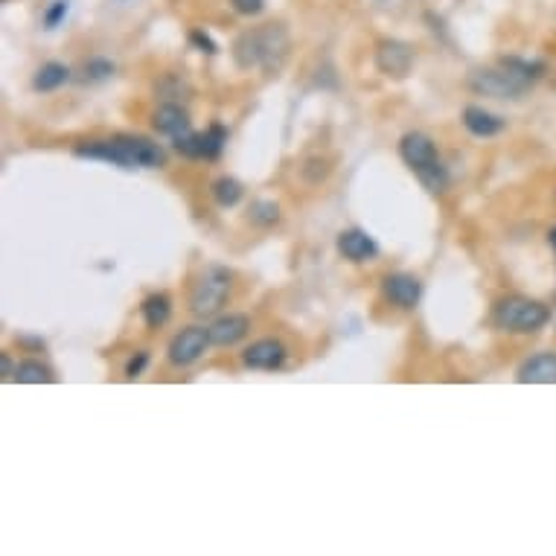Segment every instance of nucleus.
I'll return each instance as SVG.
<instances>
[{"mask_svg":"<svg viewBox=\"0 0 556 556\" xmlns=\"http://www.w3.org/2000/svg\"><path fill=\"white\" fill-rule=\"evenodd\" d=\"M141 315L146 321V327L149 329H160L164 323H169L172 318V300L164 295V292H155V295H149L143 300V306H141Z\"/></svg>","mask_w":556,"mask_h":556,"instance_id":"nucleus-16","label":"nucleus"},{"mask_svg":"<svg viewBox=\"0 0 556 556\" xmlns=\"http://www.w3.org/2000/svg\"><path fill=\"white\" fill-rule=\"evenodd\" d=\"M146 364H149V353H137L134 358H132V362L129 364H125V379H137V376H141L143 373V370H146Z\"/></svg>","mask_w":556,"mask_h":556,"instance_id":"nucleus-25","label":"nucleus"},{"mask_svg":"<svg viewBox=\"0 0 556 556\" xmlns=\"http://www.w3.org/2000/svg\"><path fill=\"white\" fill-rule=\"evenodd\" d=\"M230 6H234L239 15H260L265 0H230Z\"/></svg>","mask_w":556,"mask_h":556,"instance_id":"nucleus-24","label":"nucleus"},{"mask_svg":"<svg viewBox=\"0 0 556 556\" xmlns=\"http://www.w3.org/2000/svg\"><path fill=\"white\" fill-rule=\"evenodd\" d=\"M114 76V62L108 59H90L85 64V79H90V82H102V79Z\"/></svg>","mask_w":556,"mask_h":556,"instance_id":"nucleus-22","label":"nucleus"},{"mask_svg":"<svg viewBox=\"0 0 556 556\" xmlns=\"http://www.w3.org/2000/svg\"><path fill=\"white\" fill-rule=\"evenodd\" d=\"M152 125L160 132V134H167V137H181V134H187L192 125H190V117H187V111H184L181 106H172V102H167V106H160L155 114H152Z\"/></svg>","mask_w":556,"mask_h":556,"instance_id":"nucleus-14","label":"nucleus"},{"mask_svg":"<svg viewBox=\"0 0 556 556\" xmlns=\"http://www.w3.org/2000/svg\"><path fill=\"white\" fill-rule=\"evenodd\" d=\"M190 41L195 44V47H199L201 53H207V56H213L216 53V44H213V38L210 36H207V32H192V36H190Z\"/></svg>","mask_w":556,"mask_h":556,"instance_id":"nucleus-26","label":"nucleus"},{"mask_svg":"<svg viewBox=\"0 0 556 556\" xmlns=\"http://www.w3.org/2000/svg\"><path fill=\"white\" fill-rule=\"evenodd\" d=\"M381 292H385V297L393 306L414 309L423 300V280L414 274L397 271V274H388L385 280H381Z\"/></svg>","mask_w":556,"mask_h":556,"instance_id":"nucleus-9","label":"nucleus"},{"mask_svg":"<svg viewBox=\"0 0 556 556\" xmlns=\"http://www.w3.org/2000/svg\"><path fill=\"white\" fill-rule=\"evenodd\" d=\"M399 158L416 172V178L423 181V187L428 192H443L449 187V172L443 164H440L437 146L428 134H423V132L405 134L399 141Z\"/></svg>","mask_w":556,"mask_h":556,"instance_id":"nucleus-4","label":"nucleus"},{"mask_svg":"<svg viewBox=\"0 0 556 556\" xmlns=\"http://www.w3.org/2000/svg\"><path fill=\"white\" fill-rule=\"evenodd\" d=\"M544 73L542 62H527V59H501V67H490V71H475L469 76V85L475 94L495 97V99H518L525 90L536 82Z\"/></svg>","mask_w":556,"mask_h":556,"instance_id":"nucleus-3","label":"nucleus"},{"mask_svg":"<svg viewBox=\"0 0 556 556\" xmlns=\"http://www.w3.org/2000/svg\"><path fill=\"white\" fill-rule=\"evenodd\" d=\"M230 280H234V274H230L225 265H210V269H204V274L199 277V283L192 286V295H190L192 315H199V318L216 315L230 295Z\"/></svg>","mask_w":556,"mask_h":556,"instance_id":"nucleus-6","label":"nucleus"},{"mask_svg":"<svg viewBox=\"0 0 556 556\" xmlns=\"http://www.w3.org/2000/svg\"><path fill=\"white\" fill-rule=\"evenodd\" d=\"M288 47H292V41H288L283 24H262L242 32L230 53H234V62L242 71H253V67L280 71L288 59Z\"/></svg>","mask_w":556,"mask_h":556,"instance_id":"nucleus-2","label":"nucleus"},{"mask_svg":"<svg viewBox=\"0 0 556 556\" xmlns=\"http://www.w3.org/2000/svg\"><path fill=\"white\" fill-rule=\"evenodd\" d=\"M463 125H466V132L475 134V137H495V134L504 132V120L495 117V114H490L481 106L463 108Z\"/></svg>","mask_w":556,"mask_h":556,"instance_id":"nucleus-15","label":"nucleus"},{"mask_svg":"<svg viewBox=\"0 0 556 556\" xmlns=\"http://www.w3.org/2000/svg\"><path fill=\"white\" fill-rule=\"evenodd\" d=\"M492 321L504 332H536L551 321V309L530 297H504L492 309Z\"/></svg>","mask_w":556,"mask_h":556,"instance_id":"nucleus-5","label":"nucleus"},{"mask_svg":"<svg viewBox=\"0 0 556 556\" xmlns=\"http://www.w3.org/2000/svg\"><path fill=\"white\" fill-rule=\"evenodd\" d=\"M548 242H551V248L556 251V227H553V230H548Z\"/></svg>","mask_w":556,"mask_h":556,"instance_id":"nucleus-28","label":"nucleus"},{"mask_svg":"<svg viewBox=\"0 0 556 556\" xmlns=\"http://www.w3.org/2000/svg\"><path fill=\"white\" fill-rule=\"evenodd\" d=\"M210 346V329L207 327H187L181 329L169 344V362L178 367L195 364L204 355V350Z\"/></svg>","mask_w":556,"mask_h":556,"instance_id":"nucleus-8","label":"nucleus"},{"mask_svg":"<svg viewBox=\"0 0 556 556\" xmlns=\"http://www.w3.org/2000/svg\"><path fill=\"white\" fill-rule=\"evenodd\" d=\"M0 367H4V379H15L18 364L13 367V362H9V355H0Z\"/></svg>","mask_w":556,"mask_h":556,"instance_id":"nucleus-27","label":"nucleus"},{"mask_svg":"<svg viewBox=\"0 0 556 556\" xmlns=\"http://www.w3.org/2000/svg\"><path fill=\"white\" fill-rule=\"evenodd\" d=\"M76 158L106 160V164L120 169H160L167 164L164 149L146 141V137H134V134H117L111 141L82 143L76 146Z\"/></svg>","mask_w":556,"mask_h":556,"instance_id":"nucleus-1","label":"nucleus"},{"mask_svg":"<svg viewBox=\"0 0 556 556\" xmlns=\"http://www.w3.org/2000/svg\"><path fill=\"white\" fill-rule=\"evenodd\" d=\"M67 79H71V71H67L62 62H47V64L38 67L36 79H32V88L41 90V94H47V90L62 88Z\"/></svg>","mask_w":556,"mask_h":556,"instance_id":"nucleus-17","label":"nucleus"},{"mask_svg":"<svg viewBox=\"0 0 556 556\" xmlns=\"http://www.w3.org/2000/svg\"><path fill=\"white\" fill-rule=\"evenodd\" d=\"M64 15H67V0H53V6L44 13V27L56 30L64 21Z\"/></svg>","mask_w":556,"mask_h":556,"instance_id":"nucleus-23","label":"nucleus"},{"mask_svg":"<svg viewBox=\"0 0 556 556\" xmlns=\"http://www.w3.org/2000/svg\"><path fill=\"white\" fill-rule=\"evenodd\" d=\"M376 67H379V73L393 76V79L408 76L414 67V47L408 41H399V38H381L376 44Z\"/></svg>","mask_w":556,"mask_h":556,"instance_id":"nucleus-7","label":"nucleus"},{"mask_svg":"<svg viewBox=\"0 0 556 556\" xmlns=\"http://www.w3.org/2000/svg\"><path fill=\"white\" fill-rule=\"evenodd\" d=\"M207 329H210V344L234 346L248 335L251 321H248V315H222V318H216Z\"/></svg>","mask_w":556,"mask_h":556,"instance_id":"nucleus-13","label":"nucleus"},{"mask_svg":"<svg viewBox=\"0 0 556 556\" xmlns=\"http://www.w3.org/2000/svg\"><path fill=\"white\" fill-rule=\"evenodd\" d=\"M251 222L260 225V227H271L280 222V207L274 201H253L251 207Z\"/></svg>","mask_w":556,"mask_h":556,"instance_id":"nucleus-21","label":"nucleus"},{"mask_svg":"<svg viewBox=\"0 0 556 556\" xmlns=\"http://www.w3.org/2000/svg\"><path fill=\"white\" fill-rule=\"evenodd\" d=\"M213 199L218 207H236L242 201V195H245V190H242V184L236 178H230V175H222V178H216L213 181Z\"/></svg>","mask_w":556,"mask_h":556,"instance_id":"nucleus-18","label":"nucleus"},{"mask_svg":"<svg viewBox=\"0 0 556 556\" xmlns=\"http://www.w3.org/2000/svg\"><path fill=\"white\" fill-rule=\"evenodd\" d=\"M15 379L24 381V385H50V381H56L53 370L44 367L41 362H21L15 370Z\"/></svg>","mask_w":556,"mask_h":556,"instance_id":"nucleus-20","label":"nucleus"},{"mask_svg":"<svg viewBox=\"0 0 556 556\" xmlns=\"http://www.w3.org/2000/svg\"><path fill=\"white\" fill-rule=\"evenodd\" d=\"M242 362L251 370H277L286 362V346L277 338H260L242 353Z\"/></svg>","mask_w":556,"mask_h":556,"instance_id":"nucleus-11","label":"nucleus"},{"mask_svg":"<svg viewBox=\"0 0 556 556\" xmlns=\"http://www.w3.org/2000/svg\"><path fill=\"white\" fill-rule=\"evenodd\" d=\"M516 379L521 385H556V353H539L530 355L518 367Z\"/></svg>","mask_w":556,"mask_h":556,"instance_id":"nucleus-12","label":"nucleus"},{"mask_svg":"<svg viewBox=\"0 0 556 556\" xmlns=\"http://www.w3.org/2000/svg\"><path fill=\"white\" fill-rule=\"evenodd\" d=\"M225 143H227V129H225V125L213 123L210 129L201 132V158L204 160H216L218 155H222Z\"/></svg>","mask_w":556,"mask_h":556,"instance_id":"nucleus-19","label":"nucleus"},{"mask_svg":"<svg viewBox=\"0 0 556 556\" xmlns=\"http://www.w3.org/2000/svg\"><path fill=\"white\" fill-rule=\"evenodd\" d=\"M338 253L350 262H370L379 257V245L367 230L353 227V230H344L338 236Z\"/></svg>","mask_w":556,"mask_h":556,"instance_id":"nucleus-10","label":"nucleus"}]
</instances>
